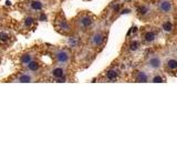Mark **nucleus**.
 I'll list each match as a JSON object with an SVG mask.
<instances>
[{
    "label": "nucleus",
    "mask_w": 177,
    "mask_h": 166,
    "mask_svg": "<svg viewBox=\"0 0 177 166\" xmlns=\"http://www.w3.org/2000/svg\"><path fill=\"white\" fill-rule=\"evenodd\" d=\"M158 9L163 13H171L173 11V5L171 0H160L158 2Z\"/></svg>",
    "instance_id": "nucleus-1"
},
{
    "label": "nucleus",
    "mask_w": 177,
    "mask_h": 166,
    "mask_svg": "<svg viewBox=\"0 0 177 166\" xmlns=\"http://www.w3.org/2000/svg\"><path fill=\"white\" fill-rule=\"evenodd\" d=\"M55 58L60 63H66L68 61L70 60V53L68 51H66V50H60V51H58L55 53Z\"/></svg>",
    "instance_id": "nucleus-2"
},
{
    "label": "nucleus",
    "mask_w": 177,
    "mask_h": 166,
    "mask_svg": "<svg viewBox=\"0 0 177 166\" xmlns=\"http://www.w3.org/2000/svg\"><path fill=\"white\" fill-rule=\"evenodd\" d=\"M103 40H104L103 33L96 32L91 37V44L94 45V47H99V45H101V44L103 43Z\"/></svg>",
    "instance_id": "nucleus-3"
},
{
    "label": "nucleus",
    "mask_w": 177,
    "mask_h": 166,
    "mask_svg": "<svg viewBox=\"0 0 177 166\" xmlns=\"http://www.w3.org/2000/svg\"><path fill=\"white\" fill-rule=\"evenodd\" d=\"M147 66L151 68V69H160V66H162V61L158 56H152L149 58L148 61H147Z\"/></svg>",
    "instance_id": "nucleus-4"
},
{
    "label": "nucleus",
    "mask_w": 177,
    "mask_h": 166,
    "mask_svg": "<svg viewBox=\"0 0 177 166\" xmlns=\"http://www.w3.org/2000/svg\"><path fill=\"white\" fill-rule=\"evenodd\" d=\"M79 22H80V26L83 28H88L91 24H92V22H93V20H92V18L88 16H83L81 17V19L79 20Z\"/></svg>",
    "instance_id": "nucleus-5"
},
{
    "label": "nucleus",
    "mask_w": 177,
    "mask_h": 166,
    "mask_svg": "<svg viewBox=\"0 0 177 166\" xmlns=\"http://www.w3.org/2000/svg\"><path fill=\"white\" fill-rule=\"evenodd\" d=\"M157 37V33L155 32V31H152V30H149L147 32L144 33L143 38H144V41L145 42H153L155 39Z\"/></svg>",
    "instance_id": "nucleus-6"
},
{
    "label": "nucleus",
    "mask_w": 177,
    "mask_h": 166,
    "mask_svg": "<svg viewBox=\"0 0 177 166\" xmlns=\"http://www.w3.org/2000/svg\"><path fill=\"white\" fill-rule=\"evenodd\" d=\"M149 12H151V9L146 5H141L137 7V15H139L141 17H146L147 15H149Z\"/></svg>",
    "instance_id": "nucleus-7"
},
{
    "label": "nucleus",
    "mask_w": 177,
    "mask_h": 166,
    "mask_svg": "<svg viewBox=\"0 0 177 166\" xmlns=\"http://www.w3.org/2000/svg\"><path fill=\"white\" fill-rule=\"evenodd\" d=\"M52 75H53V77H55L56 80H58V79H61V77H64V70H63L62 68H54V69L52 70Z\"/></svg>",
    "instance_id": "nucleus-8"
},
{
    "label": "nucleus",
    "mask_w": 177,
    "mask_h": 166,
    "mask_svg": "<svg viewBox=\"0 0 177 166\" xmlns=\"http://www.w3.org/2000/svg\"><path fill=\"white\" fill-rule=\"evenodd\" d=\"M166 68H167L168 70H171V71L177 70V60H175V59H169V60L167 61V63H166Z\"/></svg>",
    "instance_id": "nucleus-9"
},
{
    "label": "nucleus",
    "mask_w": 177,
    "mask_h": 166,
    "mask_svg": "<svg viewBox=\"0 0 177 166\" xmlns=\"http://www.w3.org/2000/svg\"><path fill=\"white\" fill-rule=\"evenodd\" d=\"M136 81L137 82H147L148 81V75L145 73V72H138L137 75H136Z\"/></svg>",
    "instance_id": "nucleus-10"
},
{
    "label": "nucleus",
    "mask_w": 177,
    "mask_h": 166,
    "mask_svg": "<svg viewBox=\"0 0 177 166\" xmlns=\"http://www.w3.org/2000/svg\"><path fill=\"white\" fill-rule=\"evenodd\" d=\"M27 68L29 71H32V72H36L39 70V68H40V66H39L38 62H36V61H30L29 63L27 64Z\"/></svg>",
    "instance_id": "nucleus-11"
},
{
    "label": "nucleus",
    "mask_w": 177,
    "mask_h": 166,
    "mask_svg": "<svg viewBox=\"0 0 177 166\" xmlns=\"http://www.w3.org/2000/svg\"><path fill=\"white\" fill-rule=\"evenodd\" d=\"M30 7H31V9H32V10L38 11V10H41L43 6H42V2H41V1L36 0V1H32V2L30 3Z\"/></svg>",
    "instance_id": "nucleus-12"
},
{
    "label": "nucleus",
    "mask_w": 177,
    "mask_h": 166,
    "mask_svg": "<svg viewBox=\"0 0 177 166\" xmlns=\"http://www.w3.org/2000/svg\"><path fill=\"white\" fill-rule=\"evenodd\" d=\"M139 45H141L139 41H137V40H133V41L130 42L128 49H130V51H136V50L139 49Z\"/></svg>",
    "instance_id": "nucleus-13"
},
{
    "label": "nucleus",
    "mask_w": 177,
    "mask_h": 166,
    "mask_svg": "<svg viewBox=\"0 0 177 166\" xmlns=\"http://www.w3.org/2000/svg\"><path fill=\"white\" fill-rule=\"evenodd\" d=\"M32 81V77L28 74H22L20 77H18V82H22V83H28Z\"/></svg>",
    "instance_id": "nucleus-14"
},
{
    "label": "nucleus",
    "mask_w": 177,
    "mask_h": 166,
    "mask_svg": "<svg viewBox=\"0 0 177 166\" xmlns=\"http://www.w3.org/2000/svg\"><path fill=\"white\" fill-rule=\"evenodd\" d=\"M117 77H118V73L115 70H110L106 73V77L109 80H115V79H117Z\"/></svg>",
    "instance_id": "nucleus-15"
},
{
    "label": "nucleus",
    "mask_w": 177,
    "mask_h": 166,
    "mask_svg": "<svg viewBox=\"0 0 177 166\" xmlns=\"http://www.w3.org/2000/svg\"><path fill=\"white\" fill-rule=\"evenodd\" d=\"M20 61H21V63H23V64H28L30 61H32V55L29 54V53H27V54H23L21 56Z\"/></svg>",
    "instance_id": "nucleus-16"
},
{
    "label": "nucleus",
    "mask_w": 177,
    "mask_h": 166,
    "mask_svg": "<svg viewBox=\"0 0 177 166\" xmlns=\"http://www.w3.org/2000/svg\"><path fill=\"white\" fill-rule=\"evenodd\" d=\"M163 30L166 32H171L173 30V23L171 21H165L163 23Z\"/></svg>",
    "instance_id": "nucleus-17"
},
{
    "label": "nucleus",
    "mask_w": 177,
    "mask_h": 166,
    "mask_svg": "<svg viewBox=\"0 0 177 166\" xmlns=\"http://www.w3.org/2000/svg\"><path fill=\"white\" fill-rule=\"evenodd\" d=\"M24 23H26V26H27V27H31V26H32V23H33V18H31V17L26 18Z\"/></svg>",
    "instance_id": "nucleus-18"
},
{
    "label": "nucleus",
    "mask_w": 177,
    "mask_h": 166,
    "mask_svg": "<svg viewBox=\"0 0 177 166\" xmlns=\"http://www.w3.org/2000/svg\"><path fill=\"white\" fill-rule=\"evenodd\" d=\"M153 82H157V83H160L163 82V79L160 77V75H155L154 77H153Z\"/></svg>",
    "instance_id": "nucleus-19"
},
{
    "label": "nucleus",
    "mask_w": 177,
    "mask_h": 166,
    "mask_svg": "<svg viewBox=\"0 0 177 166\" xmlns=\"http://www.w3.org/2000/svg\"><path fill=\"white\" fill-rule=\"evenodd\" d=\"M0 39L5 41V40H7V39H8V36H7L6 33H1V34H0Z\"/></svg>",
    "instance_id": "nucleus-20"
},
{
    "label": "nucleus",
    "mask_w": 177,
    "mask_h": 166,
    "mask_svg": "<svg viewBox=\"0 0 177 166\" xmlns=\"http://www.w3.org/2000/svg\"><path fill=\"white\" fill-rule=\"evenodd\" d=\"M126 1H131V0H126Z\"/></svg>",
    "instance_id": "nucleus-21"
}]
</instances>
